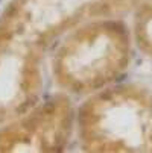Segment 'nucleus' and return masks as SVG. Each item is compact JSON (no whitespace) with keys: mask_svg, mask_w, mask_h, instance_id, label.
Masks as SVG:
<instances>
[{"mask_svg":"<svg viewBox=\"0 0 152 153\" xmlns=\"http://www.w3.org/2000/svg\"><path fill=\"white\" fill-rule=\"evenodd\" d=\"M140 0H8L0 12V111L23 112L41 100L43 62L69 32L119 17Z\"/></svg>","mask_w":152,"mask_h":153,"instance_id":"obj_1","label":"nucleus"},{"mask_svg":"<svg viewBox=\"0 0 152 153\" xmlns=\"http://www.w3.org/2000/svg\"><path fill=\"white\" fill-rule=\"evenodd\" d=\"M133 35L117 17L96 18L69 32L53 47L50 76L70 97H87L113 85L128 68Z\"/></svg>","mask_w":152,"mask_h":153,"instance_id":"obj_2","label":"nucleus"},{"mask_svg":"<svg viewBox=\"0 0 152 153\" xmlns=\"http://www.w3.org/2000/svg\"><path fill=\"white\" fill-rule=\"evenodd\" d=\"M75 137L84 152L152 153V91L113 83L84 97Z\"/></svg>","mask_w":152,"mask_h":153,"instance_id":"obj_3","label":"nucleus"},{"mask_svg":"<svg viewBox=\"0 0 152 153\" xmlns=\"http://www.w3.org/2000/svg\"><path fill=\"white\" fill-rule=\"evenodd\" d=\"M75 124L76 106L69 94L59 91L0 124V153L66 152L75 137Z\"/></svg>","mask_w":152,"mask_h":153,"instance_id":"obj_4","label":"nucleus"},{"mask_svg":"<svg viewBox=\"0 0 152 153\" xmlns=\"http://www.w3.org/2000/svg\"><path fill=\"white\" fill-rule=\"evenodd\" d=\"M134 9L133 39L139 50L152 58V0H140Z\"/></svg>","mask_w":152,"mask_h":153,"instance_id":"obj_5","label":"nucleus"}]
</instances>
